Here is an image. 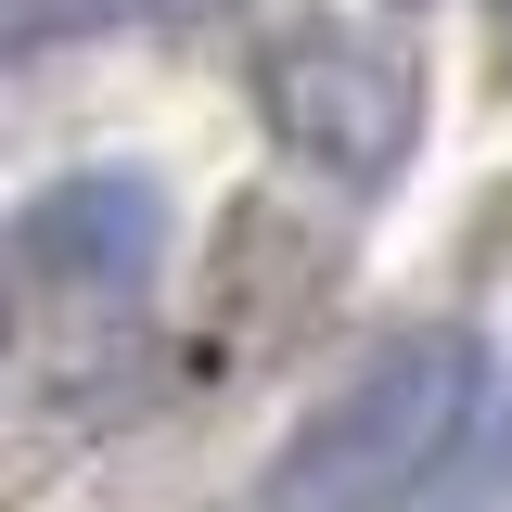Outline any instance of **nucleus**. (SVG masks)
<instances>
[{"label":"nucleus","instance_id":"1","mask_svg":"<svg viewBox=\"0 0 512 512\" xmlns=\"http://www.w3.org/2000/svg\"><path fill=\"white\" fill-rule=\"evenodd\" d=\"M474 410H487V346L461 320H423V333L372 346L282 436V461L256 474V512H397V500H423V474L474 436Z\"/></svg>","mask_w":512,"mask_h":512},{"label":"nucleus","instance_id":"2","mask_svg":"<svg viewBox=\"0 0 512 512\" xmlns=\"http://www.w3.org/2000/svg\"><path fill=\"white\" fill-rule=\"evenodd\" d=\"M256 116L282 154H308L320 180L372 192L410 167V141H423V64L410 39H384V26H282L269 52H256Z\"/></svg>","mask_w":512,"mask_h":512},{"label":"nucleus","instance_id":"3","mask_svg":"<svg viewBox=\"0 0 512 512\" xmlns=\"http://www.w3.org/2000/svg\"><path fill=\"white\" fill-rule=\"evenodd\" d=\"M13 244L39 282H77V295H128L154 256H167V192L141 180V167H77L52 180L26 218H13Z\"/></svg>","mask_w":512,"mask_h":512},{"label":"nucleus","instance_id":"4","mask_svg":"<svg viewBox=\"0 0 512 512\" xmlns=\"http://www.w3.org/2000/svg\"><path fill=\"white\" fill-rule=\"evenodd\" d=\"M141 0H0V39H64V26H116Z\"/></svg>","mask_w":512,"mask_h":512}]
</instances>
